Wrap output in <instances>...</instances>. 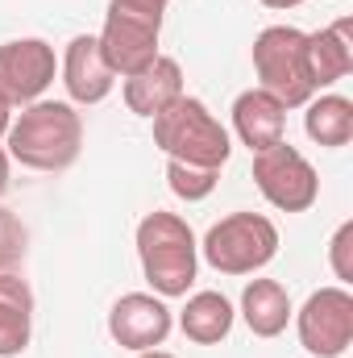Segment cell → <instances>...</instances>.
I'll use <instances>...</instances> for the list:
<instances>
[{"label":"cell","mask_w":353,"mask_h":358,"mask_svg":"<svg viewBox=\"0 0 353 358\" xmlns=\"http://www.w3.org/2000/svg\"><path fill=\"white\" fill-rule=\"evenodd\" d=\"M29 255V229L21 225V217L13 208L0 204V275L4 271H17Z\"/></svg>","instance_id":"obj_20"},{"label":"cell","mask_w":353,"mask_h":358,"mask_svg":"<svg viewBox=\"0 0 353 358\" xmlns=\"http://www.w3.org/2000/svg\"><path fill=\"white\" fill-rule=\"evenodd\" d=\"M167 183H171V192H175L179 200L195 204V200H208V196L216 192L220 171H216V167H191V163L167 159Z\"/></svg>","instance_id":"obj_19"},{"label":"cell","mask_w":353,"mask_h":358,"mask_svg":"<svg viewBox=\"0 0 353 358\" xmlns=\"http://www.w3.org/2000/svg\"><path fill=\"white\" fill-rule=\"evenodd\" d=\"M59 76H63V88L71 96V104H84V108L108 100L117 88V76H112L96 34H75L67 42V50L59 59Z\"/></svg>","instance_id":"obj_10"},{"label":"cell","mask_w":353,"mask_h":358,"mask_svg":"<svg viewBox=\"0 0 353 358\" xmlns=\"http://www.w3.org/2000/svg\"><path fill=\"white\" fill-rule=\"evenodd\" d=\"M133 358H175V355H167V350H142V355H133Z\"/></svg>","instance_id":"obj_26"},{"label":"cell","mask_w":353,"mask_h":358,"mask_svg":"<svg viewBox=\"0 0 353 358\" xmlns=\"http://www.w3.org/2000/svg\"><path fill=\"white\" fill-rule=\"evenodd\" d=\"M33 338V292L17 271L0 275V358H17Z\"/></svg>","instance_id":"obj_15"},{"label":"cell","mask_w":353,"mask_h":358,"mask_svg":"<svg viewBox=\"0 0 353 358\" xmlns=\"http://www.w3.org/2000/svg\"><path fill=\"white\" fill-rule=\"evenodd\" d=\"M254 183H258L262 200L270 208H278V213H308L320 200L316 167L287 138L278 146H266V150L254 155Z\"/></svg>","instance_id":"obj_6"},{"label":"cell","mask_w":353,"mask_h":358,"mask_svg":"<svg viewBox=\"0 0 353 358\" xmlns=\"http://www.w3.org/2000/svg\"><path fill=\"white\" fill-rule=\"evenodd\" d=\"M8 125H13V104H8V100L0 96V138L8 134Z\"/></svg>","instance_id":"obj_24"},{"label":"cell","mask_w":353,"mask_h":358,"mask_svg":"<svg viewBox=\"0 0 353 358\" xmlns=\"http://www.w3.org/2000/svg\"><path fill=\"white\" fill-rule=\"evenodd\" d=\"M200 255L220 275H254L278 255V225L262 213H229L204 234Z\"/></svg>","instance_id":"obj_5"},{"label":"cell","mask_w":353,"mask_h":358,"mask_svg":"<svg viewBox=\"0 0 353 358\" xmlns=\"http://www.w3.org/2000/svg\"><path fill=\"white\" fill-rule=\"evenodd\" d=\"M175 329V313L163 296L154 292H125L112 308H108V338L133 355L142 350H158Z\"/></svg>","instance_id":"obj_9"},{"label":"cell","mask_w":353,"mask_h":358,"mask_svg":"<svg viewBox=\"0 0 353 358\" xmlns=\"http://www.w3.org/2000/svg\"><path fill=\"white\" fill-rule=\"evenodd\" d=\"M59 76V55L46 38H13L0 46V96L17 108L42 100Z\"/></svg>","instance_id":"obj_8"},{"label":"cell","mask_w":353,"mask_h":358,"mask_svg":"<svg viewBox=\"0 0 353 358\" xmlns=\"http://www.w3.org/2000/svg\"><path fill=\"white\" fill-rule=\"evenodd\" d=\"M291 317H295L299 346L312 358H341L353 346V292L341 283L312 292L303 308Z\"/></svg>","instance_id":"obj_7"},{"label":"cell","mask_w":353,"mask_h":358,"mask_svg":"<svg viewBox=\"0 0 353 358\" xmlns=\"http://www.w3.org/2000/svg\"><path fill=\"white\" fill-rule=\"evenodd\" d=\"M291 296L278 279H250L241 292V321L254 338H278L291 325Z\"/></svg>","instance_id":"obj_17"},{"label":"cell","mask_w":353,"mask_h":358,"mask_svg":"<svg viewBox=\"0 0 353 358\" xmlns=\"http://www.w3.org/2000/svg\"><path fill=\"white\" fill-rule=\"evenodd\" d=\"M329 267H333V275H337L341 287L353 283V221H341V225H337V234H333V242H329Z\"/></svg>","instance_id":"obj_21"},{"label":"cell","mask_w":353,"mask_h":358,"mask_svg":"<svg viewBox=\"0 0 353 358\" xmlns=\"http://www.w3.org/2000/svg\"><path fill=\"white\" fill-rule=\"evenodd\" d=\"M158 25H146V21H133V17H121V13H104V29L96 34L112 76H133L142 67H150L158 59Z\"/></svg>","instance_id":"obj_11"},{"label":"cell","mask_w":353,"mask_h":358,"mask_svg":"<svg viewBox=\"0 0 353 358\" xmlns=\"http://www.w3.org/2000/svg\"><path fill=\"white\" fill-rule=\"evenodd\" d=\"M8 171H13V159H8V150L0 146V196L8 192Z\"/></svg>","instance_id":"obj_23"},{"label":"cell","mask_w":353,"mask_h":358,"mask_svg":"<svg viewBox=\"0 0 353 358\" xmlns=\"http://www.w3.org/2000/svg\"><path fill=\"white\" fill-rule=\"evenodd\" d=\"M308 71L316 92L341 84L353 71V17H341L316 34H308Z\"/></svg>","instance_id":"obj_14"},{"label":"cell","mask_w":353,"mask_h":358,"mask_svg":"<svg viewBox=\"0 0 353 358\" xmlns=\"http://www.w3.org/2000/svg\"><path fill=\"white\" fill-rule=\"evenodd\" d=\"M254 71L258 88L270 92L283 108H303L316 96L308 71V34L295 25H266L254 38Z\"/></svg>","instance_id":"obj_4"},{"label":"cell","mask_w":353,"mask_h":358,"mask_svg":"<svg viewBox=\"0 0 353 358\" xmlns=\"http://www.w3.org/2000/svg\"><path fill=\"white\" fill-rule=\"evenodd\" d=\"M121 96H125V108H129V113H137V117H146V121L158 117L167 104H175L179 96H183V67H179V59L158 55L150 67L125 76Z\"/></svg>","instance_id":"obj_12"},{"label":"cell","mask_w":353,"mask_h":358,"mask_svg":"<svg viewBox=\"0 0 353 358\" xmlns=\"http://www.w3.org/2000/svg\"><path fill=\"white\" fill-rule=\"evenodd\" d=\"M154 125V146L175 159V163H191V167H225L233 155V138L229 129L216 121V113L195 100V96H179L175 104H167L158 117H150Z\"/></svg>","instance_id":"obj_3"},{"label":"cell","mask_w":353,"mask_h":358,"mask_svg":"<svg viewBox=\"0 0 353 358\" xmlns=\"http://www.w3.org/2000/svg\"><path fill=\"white\" fill-rule=\"evenodd\" d=\"M233 321H237V308L220 292H191L187 304L179 308V329L195 346H220L233 334Z\"/></svg>","instance_id":"obj_16"},{"label":"cell","mask_w":353,"mask_h":358,"mask_svg":"<svg viewBox=\"0 0 353 358\" xmlns=\"http://www.w3.org/2000/svg\"><path fill=\"white\" fill-rule=\"evenodd\" d=\"M258 4H266V8H274V13H287V8H299L303 0H258Z\"/></svg>","instance_id":"obj_25"},{"label":"cell","mask_w":353,"mask_h":358,"mask_svg":"<svg viewBox=\"0 0 353 358\" xmlns=\"http://www.w3.org/2000/svg\"><path fill=\"white\" fill-rule=\"evenodd\" d=\"M4 150L13 163H21L29 171L59 176L84 150V117L71 100H46L42 96L13 117V125L4 134Z\"/></svg>","instance_id":"obj_1"},{"label":"cell","mask_w":353,"mask_h":358,"mask_svg":"<svg viewBox=\"0 0 353 358\" xmlns=\"http://www.w3.org/2000/svg\"><path fill=\"white\" fill-rule=\"evenodd\" d=\"M167 4L171 0H108V13H121V17H133V21H146V25L163 29Z\"/></svg>","instance_id":"obj_22"},{"label":"cell","mask_w":353,"mask_h":358,"mask_svg":"<svg viewBox=\"0 0 353 358\" xmlns=\"http://www.w3.org/2000/svg\"><path fill=\"white\" fill-rule=\"evenodd\" d=\"M303 129L316 146L341 150L353 142V100L341 92H320L303 104Z\"/></svg>","instance_id":"obj_18"},{"label":"cell","mask_w":353,"mask_h":358,"mask_svg":"<svg viewBox=\"0 0 353 358\" xmlns=\"http://www.w3.org/2000/svg\"><path fill=\"white\" fill-rule=\"evenodd\" d=\"M233 134L241 138V146H250L254 155L266 146H278L287 138V108L262 88H250L233 100Z\"/></svg>","instance_id":"obj_13"},{"label":"cell","mask_w":353,"mask_h":358,"mask_svg":"<svg viewBox=\"0 0 353 358\" xmlns=\"http://www.w3.org/2000/svg\"><path fill=\"white\" fill-rule=\"evenodd\" d=\"M133 242H137L142 275H146L154 296L179 300V296L191 292V283L200 275V242H195L191 225L179 213H167V208L146 213L137 221Z\"/></svg>","instance_id":"obj_2"}]
</instances>
